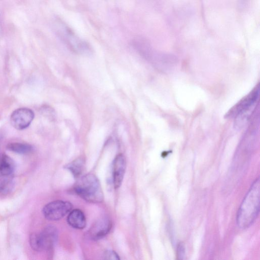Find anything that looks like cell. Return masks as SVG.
<instances>
[{
  "instance_id": "cell-1",
  "label": "cell",
  "mask_w": 260,
  "mask_h": 260,
  "mask_svg": "<svg viewBox=\"0 0 260 260\" xmlns=\"http://www.w3.org/2000/svg\"><path fill=\"white\" fill-rule=\"evenodd\" d=\"M260 184L258 178L252 185L238 210L236 223L241 229L250 227L256 221L260 212Z\"/></svg>"
},
{
  "instance_id": "cell-2",
  "label": "cell",
  "mask_w": 260,
  "mask_h": 260,
  "mask_svg": "<svg viewBox=\"0 0 260 260\" xmlns=\"http://www.w3.org/2000/svg\"><path fill=\"white\" fill-rule=\"evenodd\" d=\"M75 190L78 196L90 203H99L104 199L99 181L93 174L80 177L75 185Z\"/></svg>"
},
{
  "instance_id": "cell-3",
  "label": "cell",
  "mask_w": 260,
  "mask_h": 260,
  "mask_svg": "<svg viewBox=\"0 0 260 260\" xmlns=\"http://www.w3.org/2000/svg\"><path fill=\"white\" fill-rule=\"evenodd\" d=\"M58 237V230L55 227L48 226L40 234H32L30 237V243L35 251H49L54 247Z\"/></svg>"
},
{
  "instance_id": "cell-4",
  "label": "cell",
  "mask_w": 260,
  "mask_h": 260,
  "mask_svg": "<svg viewBox=\"0 0 260 260\" xmlns=\"http://www.w3.org/2000/svg\"><path fill=\"white\" fill-rule=\"evenodd\" d=\"M58 33L65 44L72 51L80 54H89L91 52L90 45L81 39L66 24L60 23Z\"/></svg>"
},
{
  "instance_id": "cell-5",
  "label": "cell",
  "mask_w": 260,
  "mask_h": 260,
  "mask_svg": "<svg viewBox=\"0 0 260 260\" xmlns=\"http://www.w3.org/2000/svg\"><path fill=\"white\" fill-rule=\"evenodd\" d=\"M72 205L67 201L57 200L51 202L46 205L43 209V214L47 220L56 221L61 220L72 209Z\"/></svg>"
},
{
  "instance_id": "cell-6",
  "label": "cell",
  "mask_w": 260,
  "mask_h": 260,
  "mask_svg": "<svg viewBox=\"0 0 260 260\" xmlns=\"http://www.w3.org/2000/svg\"><path fill=\"white\" fill-rule=\"evenodd\" d=\"M259 93L260 87L258 86L238 103L231 108L226 115V117L227 118L238 117L249 111L258 100Z\"/></svg>"
},
{
  "instance_id": "cell-7",
  "label": "cell",
  "mask_w": 260,
  "mask_h": 260,
  "mask_svg": "<svg viewBox=\"0 0 260 260\" xmlns=\"http://www.w3.org/2000/svg\"><path fill=\"white\" fill-rule=\"evenodd\" d=\"M34 117V113L31 109L21 108L17 109L11 114L10 123L16 129L23 130L31 125Z\"/></svg>"
},
{
  "instance_id": "cell-8",
  "label": "cell",
  "mask_w": 260,
  "mask_h": 260,
  "mask_svg": "<svg viewBox=\"0 0 260 260\" xmlns=\"http://www.w3.org/2000/svg\"><path fill=\"white\" fill-rule=\"evenodd\" d=\"M112 228L111 220L107 217H102L91 227L89 231L90 236L93 240H99L108 235Z\"/></svg>"
},
{
  "instance_id": "cell-9",
  "label": "cell",
  "mask_w": 260,
  "mask_h": 260,
  "mask_svg": "<svg viewBox=\"0 0 260 260\" xmlns=\"http://www.w3.org/2000/svg\"><path fill=\"white\" fill-rule=\"evenodd\" d=\"M126 169V158L122 154H119L116 157L113 162V178L115 189H118L120 187L124 179Z\"/></svg>"
},
{
  "instance_id": "cell-10",
  "label": "cell",
  "mask_w": 260,
  "mask_h": 260,
  "mask_svg": "<svg viewBox=\"0 0 260 260\" xmlns=\"http://www.w3.org/2000/svg\"><path fill=\"white\" fill-rule=\"evenodd\" d=\"M67 222L72 227L77 229H83L86 226V218L83 212L76 209L71 211L68 214Z\"/></svg>"
},
{
  "instance_id": "cell-11",
  "label": "cell",
  "mask_w": 260,
  "mask_h": 260,
  "mask_svg": "<svg viewBox=\"0 0 260 260\" xmlns=\"http://www.w3.org/2000/svg\"><path fill=\"white\" fill-rule=\"evenodd\" d=\"M15 169V162L6 154H3L0 157V174L14 176Z\"/></svg>"
},
{
  "instance_id": "cell-12",
  "label": "cell",
  "mask_w": 260,
  "mask_h": 260,
  "mask_svg": "<svg viewBox=\"0 0 260 260\" xmlns=\"http://www.w3.org/2000/svg\"><path fill=\"white\" fill-rule=\"evenodd\" d=\"M15 187L14 176L0 174V193L9 194Z\"/></svg>"
},
{
  "instance_id": "cell-13",
  "label": "cell",
  "mask_w": 260,
  "mask_h": 260,
  "mask_svg": "<svg viewBox=\"0 0 260 260\" xmlns=\"http://www.w3.org/2000/svg\"><path fill=\"white\" fill-rule=\"evenodd\" d=\"M10 151L19 154H28L33 151V147L29 144L22 143H11L7 145Z\"/></svg>"
},
{
  "instance_id": "cell-14",
  "label": "cell",
  "mask_w": 260,
  "mask_h": 260,
  "mask_svg": "<svg viewBox=\"0 0 260 260\" xmlns=\"http://www.w3.org/2000/svg\"><path fill=\"white\" fill-rule=\"evenodd\" d=\"M85 161L83 158H78L71 163L67 166L75 177H79L83 172L84 168Z\"/></svg>"
},
{
  "instance_id": "cell-15",
  "label": "cell",
  "mask_w": 260,
  "mask_h": 260,
  "mask_svg": "<svg viewBox=\"0 0 260 260\" xmlns=\"http://www.w3.org/2000/svg\"><path fill=\"white\" fill-rule=\"evenodd\" d=\"M104 259L105 260H119L118 255L114 251H108L104 254Z\"/></svg>"
},
{
  "instance_id": "cell-16",
  "label": "cell",
  "mask_w": 260,
  "mask_h": 260,
  "mask_svg": "<svg viewBox=\"0 0 260 260\" xmlns=\"http://www.w3.org/2000/svg\"><path fill=\"white\" fill-rule=\"evenodd\" d=\"M177 257L178 259L183 260L185 257V247L183 243H181L177 248Z\"/></svg>"
},
{
  "instance_id": "cell-17",
  "label": "cell",
  "mask_w": 260,
  "mask_h": 260,
  "mask_svg": "<svg viewBox=\"0 0 260 260\" xmlns=\"http://www.w3.org/2000/svg\"><path fill=\"white\" fill-rule=\"evenodd\" d=\"M43 112L48 117H51V118H52L54 116V112L50 107H46L44 108V111Z\"/></svg>"
}]
</instances>
